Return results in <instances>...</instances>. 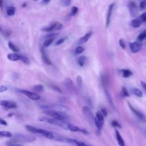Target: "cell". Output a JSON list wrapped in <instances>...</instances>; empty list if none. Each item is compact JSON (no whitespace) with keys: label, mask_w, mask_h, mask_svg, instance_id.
I'll return each instance as SVG.
<instances>
[{"label":"cell","mask_w":146,"mask_h":146,"mask_svg":"<svg viewBox=\"0 0 146 146\" xmlns=\"http://www.w3.org/2000/svg\"><path fill=\"white\" fill-rule=\"evenodd\" d=\"M104 116L100 112V111H98L96 113L95 120H94V123L95 125L96 126L97 128L100 131L104 122Z\"/></svg>","instance_id":"7"},{"label":"cell","mask_w":146,"mask_h":146,"mask_svg":"<svg viewBox=\"0 0 146 146\" xmlns=\"http://www.w3.org/2000/svg\"><path fill=\"white\" fill-rule=\"evenodd\" d=\"M78 11V8L77 7L75 6H73L71 9V11H70V15L71 16H74L75 15Z\"/></svg>","instance_id":"35"},{"label":"cell","mask_w":146,"mask_h":146,"mask_svg":"<svg viewBox=\"0 0 146 146\" xmlns=\"http://www.w3.org/2000/svg\"><path fill=\"white\" fill-rule=\"evenodd\" d=\"M111 124H112V125L113 127H116V128H121V125L120 124V123H119L118 121H116V120H113V121H112Z\"/></svg>","instance_id":"37"},{"label":"cell","mask_w":146,"mask_h":146,"mask_svg":"<svg viewBox=\"0 0 146 146\" xmlns=\"http://www.w3.org/2000/svg\"><path fill=\"white\" fill-rule=\"evenodd\" d=\"M8 47L9 48L12 50L14 52H18L19 51V49L11 42H8Z\"/></svg>","instance_id":"24"},{"label":"cell","mask_w":146,"mask_h":146,"mask_svg":"<svg viewBox=\"0 0 146 146\" xmlns=\"http://www.w3.org/2000/svg\"><path fill=\"white\" fill-rule=\"evenodd\" d=\"M20 61L22 62L23 63L29 64L30 63V60L28 59V58H27L26 56H24V55H21V59H20Z\"/></svg>","instance_id":"32"},{"label":"cell","mask_w":146,"mask_h":146,"mask_svg":"<svg viewBox=\"0 0 146 146\" xmlns=\"http://www.w3.org/2000/svg\"><path fill=\"white\" fill-rule=\"evenodd\" d=\"M142 131L143 132V133H144V136H145V137H146V127H143V128H142Z\"/></svg>","instance_id":"50"},{"label":"cell","mask_w":146,"mask_h":146,"mask_svg":"<svg viewBox=\"0 0 146 146\" xmlns=\"http://www.w3.org/2000/svg\"><path fill=\"white\" fill-rule=\"evenodd\" d=\"M119 43L120 46L123 49H125V43H124V41L122 39H120L119 40Z\"/></svg>","instance_id":"42"},{"label":"cell","mask_w":146,"mask_h":146,"mask_svg":"<svg viewBox=\"0 0 146 146\" xmlns=\"http://www.w3.org/2000/svg\"><path fill=\"white\" fill-rule=\"evenodd\" d=\"M7 59L12 62H17L19 60L21 59V55L16 53H10L7 55Z\"/></svg>","instance_id":"17"},{"label":"cell","mask_w":146,"mask_h":146,"mask_svg":"<svg viewBox=\"0 0 146 146\" xmlns=\"http://www.w3.org/2000/svg\"><path fill=\"white\" fill-rule=\"evenodd\" d=\"M122 76L123 78H128L132 75V72L128 69H123L121 70Z\"/></svg>","instance_id":"23"},{"label":"cell","mask_w":146,"mask_h":146,"mask_svg":"<svg viewBox=\"0 0 146 146\" xmlns=\"http://www.w3.org/2000/svg\"><path fill=\"white\" fill-rule=\"evenodd\" d=\"M92 35V31H90L87 33H86L85 35H84L83 36H82L78 40V44H82L83 43H85L86 42H87L88 39L91 38V35Z\"/></svg>","instance_id":"16"},{"label":"cell","mask_w":146,"mask_h":146,"mask_svg":"<svg viewBox=\"0 0 146 146\" xmlns=\"http://www.w3.org/2000/svg\"><path fill=\"white\" fill-rule=\"evenodd\" d=\"M145 5H146L145 2H144L142 1V2H140V5H139V7H140V8H141V9H144V8H145Z\"/></svg>","instance_id":"48"},{"label":"cell","mask_w":146,"mask_h":146,"mask_svg":"<svg viewBox=\"0 0 146 146\" xmlns=\"http://www.w3.org/2000/svg\"><path fill=\"white\" fill-rule=\"evenodd\" d=\"M100 112L102 113V114L104 117H106L107 116V112L104 108H102L100 111Z\"/></svg>","instance_id":"44"},{"label":"cell","mask_w":146,"mask_h":146,"mask_svg":"<svg viewBox=\"0 0 146 146\" xmlns=\"http://www.w3.org/2000/svg\"><path fill=\"white\" fill-rule=\"evenodd\" d=\"M18 91L20 93H22V94L25 95L29 99H30L33 100L38 101V100H39L40 99H41V96L34 92L30 91L29 90H24V89H19V90H18Z\"/></svg>","instance_id":"5"},{"label":"cell","mask_w":146,"mask_h":146,"mask_svg":"<svg viewBox=\"0 0 146 146\" xmlns=\"http://www.w3.org/2000/svg\"><path fill=\"white\" fill-rule=\"evenodd\" d=\"M0 106L8 109H13L17 108L18 106L17 103L13 101L2 100H0Z\"/></svg>","instance_id":"11"},{"label":"cell","mask_w":146,"mask_h":146,"mask_svg":"<svg viewBox=\"0 0 146 146\" xmlns=\"http://www.w3.org/2000/svg\"><path fill=\"white\" fill-rule=\"evenodd\" d=\"M128 106L130 108V110L135 113V115L140 120H141L144 123H145L146 122V116L142 113L140 111L136 110L129 102L128 103Z\"/></svg>","instance_id":"12"},{"label":"cell","mask_w":146,"mask_h":146,"mask_svg":"<svg viewBox=\"0 0 146 146\" xmlns=\"http://www.w3.org/2000/svg\"><path fill=\"white\" fill-rule=\"evenodd\" d=\"M75 145L76 146H92V145H88L83 142H82V141H79L78 140H76Z\"/></svg>","instance_id":"38"},{"label":"cell","mask_w":146,"mask_h":146,"mask_svg":"<svg viewBox=\"0 0 146 146\" xmlns=\"http://www.w3.org/2000/svg\"><path fill=\"white\" fill-rule=\"evenodd\" d=\"M64 85L68 92L71 95H75V88L72 80L69 78H66L64 81Z\"/></svg>","instance_id":"9"},{"label":"cell","mask_w":146,"mask_h":146,"mask_svg":"<svg viewBox=\"0 0 146 146\" xmlns=\"http://www.w3.org/2000/svg\"><path fill=\"white\" fill-rule=\"evenodd\" d=\"M71 1L70 0H63L60 1L61 5L63 7H68L71 4Z\"/></svg>","instance_id":"33"},{"label":"cell","mask_w":146,"mask_h":146,"mask_svg":"<svg viewBox=\"0 0 146 146\" xmlns=\"http://www.w3.org/2000/svg\"><path fill=\"white\" fill-rule=\"evenodd\" d=\"M26 6V3H24L23 4H22V7H25Z\"/></svg>","instance_id":"53"},{"label":"cell","mask_w":146,"mask_h":146,"mask_svg":"<svg viewBox=\"0 0 146 146\" xmlns=\"http://www.w3.org/2000/svg\"><path fill=\"white\" fill-rule=\"evenodd\" d=\"M14 140L20 142H33L36 140V138L33 136H30L21 133L15 134L14 136Z\"/></svg>","instance_id":"4"},{"label":"cell","mask_w":146,"mask_h":146,"mask_svg":"<svg viewBox=\"0 0 146 146\" xmlns=\"http://www.w3.org/2000/svg\"><path fill=\"white\" fill-rule=\"evenodd\" d=\"M129 47L133 53H136L141 49V44L138 42H131L129 43Z\"/></svg>","instance_id":"15"},{"label":"cell","mask_w":146,"mask_h":146,"mask_svg":"<svg viewBox=\"0 0 146 146\" xmlns=\"http://www.w3.org/2000/svg\"><path fill=\"white\" fill-rule=\"evenodd\" d=\"M83 113L84 115L87 117V119L89 120L90 122L93 123H94L95 117L94 116V114L92 113L91 110L90 108L87 106H84L82 109Z\"/></svg>","instance_id":"10"},{"label":"cell","mask_w":146,"mask_h":146,"mask_svg":"<svg viewBox=\"0 0 146 146\" xmlns=\"http://www.w3.org/2000/svg\"><path fill=\"white\" fill-rule=\"evenodd\" d=\"M15 13V8L14 6H9L6 8V14L8 16H13Z\"/></svg>","instance_id":"19"},{"label":"cell","mask_w":146,"mask_h":146,"mask_svg":"<svg viewBox=\"0 0 146 146\" xmlns=\"http://www.w3.org/2000/svg\"><path fill=\"white\" fill-rule=\"evenodd\" d=\"M86 60V57L85 56H80L77 59L78 64L80 67H83L85 64Z\"/></svg>","instance_id":"21"},{"label":"cell","mask_w":146,"mask_h":146,"mask_svg":"<svg viewBox=\"0 0 146 146\" xmlns=\"http://www.w3.org/2000/svg\"><path fill=\"white\" fill-rule=\"evenodd\" d=\"M40 53H41V57H42L43 62L46 65H51L52 63L50 61V60L49 59L48 57L47 56V55L44 51V48L43 46L40 48Z\"/></svg>","instance_id":"14"},{"label":"cell","mask_w":146,"mask_h":146,"mask_svg":"<svg viewBox=\"0 0 146 146\" xmlns=\"http://www.w3.org/2000/svg\"><path fill=\"white\" fill-rule=\"evenodd\" d=\"M13 136L11 132L6 131H0V138L1 137H11Z\"/></svg>","instance_id":"22"},{"label":"cell","mask_w":146,"mask_h":146,"mask_svg":"<svg viewBox=\"0 0 146 146\" xmlns=\"http://www.w3.org/2000/svg\"><path fill=\"white\" fill-rule=\"evenodd\" d=\"M58 35H59L58 33H50V34H48L45 35L44 38H46V39H54Z\"/></svg>","instance_id":"30"},{"label":"cell","mask_w":146,"mask_h":146,"mask_svg":"<svg viewBox=\"0 0 146 146\" xmlns=\"http://www.w3.org/2000/svg\"><path fill=\"white\" fill-rule=\"evenodd\" d=\"M50 0H43L41 1V3L43 5H47L50 3Z\"/></svg>","instance_id":"47"},{"label":"cell","mask_w":146,"mask_h":146,"mask_svg":"<svg viewBox=\"0 0 146 146\" xmlns=\"http://www.w3.org/2000/svg\"><path fill=\"white\" fill-rule=\"evenodd\" d=\"M0 124L6 126V125H7V123L5 120H3V119L0 117Z\"/></svg>","instance_id":"46"},{"label":"cell","mask_w":146,"mask_h":146,"mask_svg":"<svg viewBox=\"0 0 146 146\" xmlns=\"http://www.w3.org/2000/svg\"><path fill=\"white\" fill-rule=\"evenodd\" d=\"M128 7H129V9L131 10V12L132 10L133 11L135 10L136 9V4L135 2H132V1L129 2V3L128 4Z\"/></svg>","instance_id":"29"},{"label":"cell","mask_w":146,"mask_h":146,"mask_svg":"<svg viewBox=\"0 0 146 146\" xmlns=\"http://www.w3.org/2000/svg\"><path fill=\"white\" fill-rule=\"evenodd\" d=\"M25 128L28 131H29L30 132L40 134L43 136H44L46 138H47L48 139L68 143V137L60 135L56 132L50 131L42 129V128H36V127H33V126H31L30 125H26L25 126Z\"/></svg>","instance_id":"1"},{"label":"cell","mask_w":146,"mask_h":146,"mask_svg":"<svg viewBox=\"0 0 146 146\" xmlns=\"http://www.w3.org/2000/svg\"><path fill=\"white\" fill-rule=\"evenodd\" d=\"M43 113H45L46 115L50 116V117H51L56 120L67 121L68 119V116L65 113L60 111L48 110L44 111Z\"/></svg>","instance_id":"3"},{"label":"cell","mask_w":146,"mask_h":146,"mask_svg":"<svg viewBox=\"0 0 146 146\" xmlns=\"http://www.w3.org/2000/svg\"><path fill=\"white\" fill-rule=\"evenodd\" d=\"M51 87H52V88H53L55 91H57L58 92H59V93H60V94H62V93H63L62 91V90H60V88H59V87H58V86H55V85L52 84V85L51 86Z\"/></svg>","instance_id":"41"},{"label":"cell","mask_w":146,"mask_h":146,"mask_svg":"<svg viewBox=\"0 0 146 146\" xmlns=\"http://www.w3.org/2000/svg\"><path fill=\"white\" fill-rule=\"evenodd\" d=\"M13 115V113H9L8 115H7V116L8 117H11V116H12Z\"/></svg>","instance_id":"51"},{"label":"cell","mask_w":146,"mask_h":146,"mask_svg":"<svg viewBox=\"0 0 146 146\" xmlns=\"http://www.w3.org/2000/svg\"><path fill=\"white\" fill-rule=\"evenodd\" d=\"M131 92L133 94L136 95L137 97L141 98L143 97V92L139 88L136 87H133L131 89Z\"/></svg>","instance_id":"20"},{"label":"cell","mask_w":146,"mask_h":146,"mask_svg":"<svg viewBox=\"0 0 146 146\" xmlns=\"http://www.w3.org/2000/svg\"><path fill=\"white\" fill-rule=\"evenodd\" d=\"M63 25L58 22H56L53 23L52 25H51L48 27H44L41 29V30L43 32H47V33H51L53 31H56V30H60L63 28Z\"/></svg>","instance_id":"8"},{"label":"cell","mask_w":146,"mask_h":146,"mask_svg":"<svg viewBox=\"0 0 146 146\" xmlns=\"http://www.w3.org/2000/svg\"><path fill=\"white\" fill-rule=\"evenodd\" d=\"M33 89L35 91H37V92H42L44 90V86L43 85L41 84H36L35 86H34Z\"/></svg>","instance_id":"27"},{"label":"cell","mask_w":146,"mask_h":146,"mask_svg":"<svg viewBox=\"0 0 146 146\" xmlns=\"http://www.w3.org/2000/svg\"><path fill=\"white\" fill-rule=\"evenodd\" d=\"M120 95L122 98H125V97H129V94L128 93V92L127 91V89L124 87H123L121 90V92H120Z\"/></svg>","instance_id":"28"},{"label":"cell","mask_w":146,"mask_h":146,"mask_svg":"<svg viewBox=\"0 0 146 146\" xmlns=\"http://www.w3.org/2000/svg\"><path fill=\"white\" fill-rule=\"evenodd\" d=\"M143 33L145 34V36H146V29H145V30H144V31Z\"/></svg>","instance_id":"54"},{"label":"cell","mask_w":146,"mask_h":146,"mask_svg":"<svg viewBox=\"0 0 146 146\" xmlns=\"http://www.w3.org/2000/svg\"><path fill=\"white\" fill-rule=\"evenodd\" d=\"M76 80H77V84H78V86L79 87V88H81L82 86V84H83V80H82V78L80 75H78L77 76V79H76Z\"/></svg>","instance_id":"34"},{"label":"cell","mask_w":146,"mask_h":146,"mask_svg":"<svg viewBox=\"0 0 146 146\" xmlns=\"http://www.w3.org/2000/svg\"><path fill=\"white\" fill-rule=\"evenodd\" d=\"M66 39H67L66 37H64V38H62L58 39V40L55 43V45H56V46H59V45L61 44L62 43H63L65 41V40H66Z\"/></svg>","instance_id":"36"},{"label":"cell","mask_w":146,"mask_h":146,"mask_svg":"<svg viewBox=\"0 0 146 146\" xmlns=\"http://www.w3.org/2000/svg\"><path fill=\"white\" fill-rule=\"evenodd\" d=\"M38 120L42 122H46L48 124L54 125L60 128H62L64 129H68V125L70 123L65 121H61L59 120H56L50 117L46 116H40L38 117Z\"/></svg>","instance_id":"2"},{"label":"cell","mask_w":146,"mask_h":146,"mask_svg":"<svg viewBox=\"0 0 146 146\" xmlns=\"http://www.w3.org/2000/svg\"><path fill=\"white\" fill-rule=\"evenodd\" d=\"M141 85L146 90V83H145L144 82L141 81Z\"/></svg>","instance_id":"49"},{"label":"cell","mask_w":146,"mask_h":146,"mask_svg":"<svg viewBox=\"0 0 146 146\" xmlns=\"http://www.w3.org/2000/svg\"><path fill=\"white\" fill-rule=\"evenodd\" d=\"M145 39H146V36H145V34L143 33H141L137 36V39L139 41H142V40H144Z\"/></svg>","instance_id":"40"},{"label":"cell","mask_w":146,"mask_h":146,"mask_svg":"<svg viewBox=\"0 0 146 146\" xmlns=\"http://www.w3.org/2000/svg\"><path fill=\"white\" fill-rule=\"evenodd\" d=\"M140 18L141 19V20L144 22H146V13H143L141 15H140Z\"/></svg>","instance_id":"45"},{"label":"cell","mask_w":146,"mask_h":146,"mask_svg":"<svg viewBox=\"0 0 146 146\" xmlns=\"http://www.w3.org/2000/svg\"><path fill=\"white\" fill-rule=\"evenodd\" d=\"M7 90V87L4 85H0V93L4 92L6 91Z\"/></svg>","instance_id":"43"},{"label":"cell","mask_w":146,"mask_h":146,"mask_svg":"<svg viewBox=\"0 0 146 146\" xmlns=\"http://www.w3.org/2000/svg\"><path fill=\"white\" fill-rule=\"evenodd\" d=\"M102 83H103V89H104V94H105L106 99L108 100V102L110 106L112 107V108H113V110H116V107H115V106L114 104V103H113L112 96L111 95V93L109 91L108 87H107V84H106V82H105L104 79L102 80Z\"/></svg>","instance_id":"6"},{"label":"cell","mask_w":146,"mask_h":146,"mask_svg":"<svg viewBox=\"0 0 146 146\" xmlns=\"http://www.w3.org/2000/svg\"><path fill=\"white\" fill-rule=\"evenodd\" d=\"M141 21L139 19H133L132 22H131V25L133 27L135 28H138L141 26Z\"/></svg>","instance_id":"25"},{"label":"cell","mask_w":146,"mask_h":146,"mask_svg":"<svg viewBox=\"0 0 146 146\" xmlns=\"http://www.w3.org/2000/svg\"><path fill=\"white\" fill-rule=\"evenodd\" d=\"M54 39H45L44 41L43 42V47L44 48V47H48V46H50L52 44V43L53 42Z\"/></svg>","instance_id":"26"},{"label":"cell","mask_w":146,"mask_h":146,"mask_svg":"<svg viewBox=\"0 0 146 146\" xmlns=\"http://www.w3.org/2000/svg\"><path fill=\"white\" fill-rule=\"evenodd\" d=\"M113 6H114V3H112L110 4L108 7L107 15H106V27H108L110 25L111 17Z\"/></svg>","instance_id":"13"},{"label":"cell","mask_w":146,"mask_h":146,"mask_svg":"<svg viewBox=\"0 0 146 146\" xmlns=\"http://www.w3.org/2000/svg\"><path fill=\"white\" fill-rule=\"evenodd\" d=\"M3 1H0V7H1L2 6V4H3Z\"/></svg>","instance_id":"52"},{"label":"cell","mask_w":146,"mask_h":146,"mask_svg":"<svg viewBox=\"0 0 146 146\" xmlns=\"http://www.w3.org/2000/svg\"><path fill=\"white\" fill-rule=\"evenodd\" d=\"M115 136H116V140H117V143L119 146H125L124 141L121 135H120V132L117 130H115Z\"/></svg>","instance_id":"18"},{"label":"cell","mask_w":146,"mask_h":146,"mask_svg":"<svg viewBox=\"0 0 146 146\" xmlns=\"http://www.w3.org/2000/svg\"><path fill=\"white\" fill-rule=\"evenodd\" d=\"M84 50V48L83 47L81 46H78L76 48H75V53L76 54V55H78V54H82Z\"/></svg>","instance_id":"31"},{"label":"cell","mask_w":146,"mask_h":146,"mask_svg":"<svg viewBox=\"0 0 146 146\" xmlns=\"http://www.w3.org/2000/svg\"><path fill=\"white\" fill-rule=\"evenodd\" d=\"M1 27H0V31H1Z\"/></svg>","instance_id":"55"},{"label":"cell","mask_w":146,"mask_h":146,"mask_svg":"<svg viewBox=\"0 0 146 146\" xmlns=\"http://www.w3.org/2000/svg\"><path fill=\"white\" fill-rule=\"evenodd\" d=\"M6 145H7V146H26V145H22V144H18V143H13V142H11V141L7 142Z\"/></svg>","instance_id":"39"}]
</instances>
